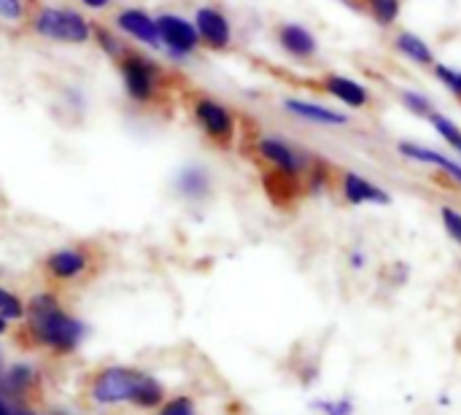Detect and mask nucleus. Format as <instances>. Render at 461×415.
<instances>
[{
  "instance_id": "1a4fd4ad",
  "label": "nucleus",
  "mask_w": 461,
  "mask_h": 415,
  "mask_svg": "<svg viewBox=\"0 0 461 415\" xmlns=\"http://www.w3.org/2000/svg\"><path fill=\"white\" fill-rule=\"evenodd\" d=\"M192 22L197 27V35H200L203 49L216 51V54H224V51L232 49L235 30H232L230 16L219 5H200L194 11V19Z\"/></svg>"
},
{
  "instance_id": "cd10ccee",
  "label": "nucleus",
  "mask_w": 461,
  "mask_h": 415,
  "mask_svg": "<svg viewBox=\"0 0 461 415\" xmlns=\"http://www.w3.org/2000/svg\"><path fill=\"white\" fill-rule=\"evenodd\" d=\"M5 381H8L11 389H22V386H27V383L32 381V373H30L27 367H14V370L5 375Z\"/></svg>"
},
{
  "instance_id": "72a5a7b5",
  "label": "nucleus",
  "mask_w": 461,
  "mask_h": 415,
  "mask_svg": "<svg viewBox=\"0 0 461 415\" xmlns=\"http://www.w3.org/2000/svg\"><path fill=\"white\" fill-rule=\"evenodd\" d=\"M11 415H32V413H30V410H14Z\"/></svg>"
},
{
  "instance_id": "c756f323",
  "label": "nucleus",
  "mask_w": 461,
  "mask_h": 415,
  "mask_svg": "<svg viewBox=\"0 0 461 415\" xmlns=\"http://www.w3.org/2000/svg\"><path fill=\"white\" fill-rule=\"evenodd\" d=\"M84 8H89V11H108V8H113L116 5V0H78Z\"/></svg>"
},
{
  "instance_id": "6e6552de",
  "label": "nucleus",
  "mask_w": 461,
  "mask_h": 415,
  "mask_svg": "<svg viewBox=\"0 0 461 415\" xmlns=\"http://www.w3.org/2000/svg\"><path fill=\"white\" fill-rule=\"evenodd\" d=\"M113 27L127 41H135V43H140V46H146L151 51H162V38H159V27H157V16H151L146 8H140V5L116 8Z\"/></svg>"
},
{
  "instance_id": "b1692460",
  "label": "nucleus",
  "mask_w": 461,
  "mask_h": 415,
  "mask_svg": "<svg viewBox=\"0 0 461 415\" xmlns=\"http://www.w3.org/2000/svg\"><path fill=\"white\" fill-rule=\"evenodd\" d=\"M400 103H402L413 116H419L421 122H427V119L438 111L435 103H432V97L424 95V92H419V89H402V92H400Z\"/></svg>"
},
{
  "instance_id": "423d86ee",
  "label": "nucleus",
  "mask_w": 461,
  "mask_h": 415,
  "mask_svg": "<svg viewBox=\"0 0 461 415\" xmlns=\"http://www.w3.org/2000/svg\"><path fill=\"white\" fill-rule=\"evenodd\" d=\"M249 146H251L254 159L262 165V170H276V173H286L294 178H305L308 165L313 159L311 151H305L303 146H297L294 140L281 138V135L259 132L251 138Z\"/></svg>"
},
{
  "instance_id": "20e7f679",
  "label": "nucleus",
  "mask_w": 461,
  "mask_h": 415,
  "mask_svg": "<svg viewBox=\"0 0 461 415\" xmlns=\"http://www.w3.org/2000/svg\"><path fill=\"white\" fill-rule=\"evenodd\" d=\"M181 100L186 103L194 127L200 130V135L213 149H219V151H232L235 149L240 122H238V113L227 103H221L219 97H213L208 92H200V89L181 95Z\"/></svg>"
},
{
  "instance_id": "5701e85b",
  "label": "nucleus",
  "mask_w": 461,
  "mask_h": 415,
  "mask_svg": "<svg viewBox=\"0 0 461 415\" xmlns=\"http://www.w3.org/2000/svg\"><path fill=\"white\" fill-rule=\"evenodd\" d=\"M429 124H432V130L443 138V143H448L456 154H459L461 159V127L451 119V116H446V113H440V111H435L429 119H427Z\"/></svg>"
},
{
  "instance_id": "2eb2a0df",
  "label": "nucleus",
  "mask_w": 461,
  "mask_h": 415,
  "mask_svg": "<svg viewBox=\"0 0 461 415\" xmlns=\"http://www.w3.org/2000/svg\"><path fill=\"white\" fill-rule=\"evenodd\" d=\"M89 251L84 246H65L51 251L43 259V270L54 278V281H76L89 270Z\"/></svg>"
},
{
  "instance_id": "a211bd4d",
  "label": "nucleus",
  "mask_w": 461,
  "mask_h": 415,
  "mask_svg": "<svg viewBox=\"0 0 461 415\" xmlns=\"http://www.w3.org/2000/svg\"><path fill=\"white\" fill-rule=\"evenodd\" d=\"M392 43H394V49H397L405 59H411L413 65L432 68V65L438 62L432 46H429L421 35H416V32H411V30H397Z\"/></svg>"
},
{
  "instance_id": "393cba45",
  "label": "nucleus",
  "mask_w": 461,
  "mask_h": 415,
  "mask_svg": "<svg viewBox=\"0 0 461 415\" xmlns=\"http://www.w3.org/2000/svg\"><path fill=\"white\" fill-rule=\"evenodd\" d=\"M435 78L456 97L461 103V70L459 68H451V65H443V62H435Z\"/></svg>"
},
{
  "instance_id": "aec40b11",
  "label": "nucleus",
  "mask_w": 461,
  "mask_h": 415,
  "mask_svg": "<svg viewBox=\"0 0 461 415\" xmlns=\"http://www.w3.org/2000/svg\"><path fill=\"white\" fill-rule=\"evenodd\" d=\"M92 43H97V49H100L111 62L130 46V41H127L116 27H105V24H100V22H92Z\"/></svg>"
},
{
  "instance_id": "ddd939ff",
  "label": "nucleus",
  "mask_w": 461,
  "mask_h": 415,
  "mask_svg": "<svg viewBox=\"0 0 461 415\" xmlns=\"http://www.w3.org/2000/svg\"><path fill=\"white\" fill-rule=\"evenodd\" d=\"M173 189L181 200L200 205V203L211 200V194H213V173L200 162L184 165L173 178Z\"/></svg>"
},
{
  "instance_id": "7c9ffc66",
  "label": "nucleus",
  "mask_w": 461,
  "mask_h": 415,
  "mask_svg": "<svg viewBox=\"0 0 461 415\" xmlns=\"http://www.w3.org/2000/svg\"><path fill=\"white\" fill-rule=\"evenodd\" d=\"M351 267H354V270H362V267H365V254H362V251H354V254H351Z\"/></svg>"
},
{
  "instance_id": "473e14b6",
  "label": "nucleus",
  "mask_w": 461,
  "mask_h": 415,
  "mask_svg": "<svg viewBox=\"0 0 461 415\" xmlns=\"http://www.w3.org/2000/svg\"><path fill=\"white\" fill-rule=\"evenodd\" d=\"M5 329H8V321H5V319H3V316H0V335H3V332H5Z\"/></svg>"
},
{
  "instance_id": "2f4dec72",
  "label": "nucleus",
  "mask_w": 461,
  "mask_h": 415,
  "mask_svg": "<svg viewBox=\"0 0 461 415\" xmlns=\"http://www.w3.org/2000/svg\"><path fill=\"white\" fill-rule=\"evenodd\" d=\"M0 415H11V408H8V405H5L3 400H0Z\"/></svg>"
},
{
  "instance_id": "412c9836",
  "label": "nucleus",
  "mask_w": 461,
  "mask_h": 415,
  "mask_svg": "<svg viewBox=\"0 0 461 415\" xmlns=\"http://www.w3.org/2000/svg\"><path fill=\"white\" fill-rule=\"evenodd\" d=\"M30 0H0V30H24Z\"/></svg>"
},
{
  "instance_id": "39448f33",
  "label": "nucleus",
  "mask_w": 461,
  "mask_h": 415,
  "mask_svg": "<svg viewBox=\"0 0 461 415\" xmlns=\"http://www.w3.org/2000/svg\"><path fill=\"white\" fill-rule=\"evenodd\" d=\"M92 394L97 402L103 405H113V402H135L140 408H151L157 402H162V386L143 373L135 370H124V367H111L103 370L92 386Z\"/></svg>"
},
{
  "instance_id": "9b49d317",
  "label": "nucleus",
  "mask_w": 461,
  "mask_h": 415,
  "mask_svg": "<svg viewBox=\"0 0 461 415\" xmlns=\"http://www.w3.org/2000/svg\"><path fill=\"white\" fill-rule=\"evenodd\" d=\"M316 89H321L324 95L335 97L338 103H343L346 108H354V111H362L373 103V95L370 89L351 78V76H343V73H324L316 78Z\"/></svg>"
},
{
  "instance_id": "f3484780",
  "label": "nucleus",
  "mask_w": 461,
  "mask_h": 415,
  "mask_svg": "<svg viewBox=\"0 0 461 415\" xmlns=\"http://www.w3.org/2000/svg\"><path fill=\"white\" fill-rule=\"evenodd\" d=\"M262 186H265L267 197L276 205H281V208L297 203L305 194L303 178H294V176H286V173H276V170H262Z\"/></svg>"
},
{
  "instance_id": "f257e3e1",
  "label": "nucleus",
  "mask_w": 461,
  "mask_h": 415,
  "mask_svg": "<svg viewBox=\"0 0 461 415\" xmlns=\"http://www.w3.org/2000/svg\"><path fill=\"white\" fill-rule=\"evenodd\" d=\"M113 65H116L122 89L132 105L159 108V105L170 103L178 76H173L159 59H154L151 54H146L135 46H127L113 59Z\"/></svg>"
},
{
  "instance_id": "9d476101",
  "label": "nucleus",
  "mask_w": 461,
  "mask_h": 415,
  "mask_svg": "<svg viewBox=\"0 0 461 415\" xmlns=\"http://www.w3.org/2000/svg\"><path fill=\"white\" fill-rule=\"evenodd\" d=\"M338 189L348 205H381V208L392 205V194L381 184L370 181L357 170H343L338 176Z\"/></svg>"
},
{
  "instance_id": "6ab92c4d",
  "label": "nucleus",
  "mask_w": 461,
  "mask_h": 415,
  "mask_svg": "<svg viewBox=\"0 0 461 415\" xmlns=\"http://www.w3.org/2000/svg\"><path fill=\"white\" fill-rule=\"evenodd\" d=\"M303 184H305V194H321L330 186H335V167H332V162H327V159L313 154Z\"/></svg>"
},
{
  "instance_id": "0eeeda50",
  "label": "nucleus",
  "mask_w": 461,
  "mask_h": 415,
  "mask_svg": "<svg viewBox=\"0 0 461 415\" xmlns=\"http://www.w3.org/2000/svg\"><path fill=\"white\" fill-rule=\"evenodd\" d=\"M157 27H159V38H162V51H167L170 59H189L192 54H197L203 49L194 22L181 14L159 11Z\"/></svg>"
},
{
  "instance_id": "f03ea898",
  "label": "nucleus",
  "mask_w": 461,
  "mask_h": 415,
  "mask_svg": "<svg viewBox=\"0 0 461 415\" xmlns=\"http://www.w3.org/2000/svg\"><path fill=\"white\" fill-rule=\"evenodd\" d=\"M24 319H27V329L35 338V343H41L57 354L76 351L86 335V327L78 319H73L70 313H65L54 294H35L24 305Z\"/></svg>"
},
{
  "instance_id": "bb28decb",
  "label": "nucleus",
  "mask_w": 461,
  "mask_h": 415,
  "mask_svg": "<svg viewBox=\"0 0 461 415\" xmlns=\"http://www.w3.org/2000/svg\"><path fill=\"white\" fill-rule=\"evenodd\" d=\"M440 221H443V230L448 232V238L451 240H456L461 246V213L456 208H451V205H443L440 208Z\"/></svg>"
},
{
  "instance_id": "c85d7f7f",
  "label": "nucleus",
  "mask_w": 461,
  "mask_h": 415,
  "mask_svg": "<svg viewBox=\"0 0 461 415\" xmlns=\"http://www.w3.org/2000/svg\"><path fill=\"white\" fill-rule=\"evenodd\" d=\"M159 415H194V408L186 397H181V400H173Z\"/></svg>"
},
{
  "instance_id": "4be33fe9",
  "label": "nucleus",
  "mask_w": 461,
  "mask_h": 415,
  "mask_svg": "<svg viewBox=\"0 0 461 415\" xmlns=\"http://www.w3.org/2000/svg\"><path fill=\"white\" fill-rule=\"evenodd\" d=\"M367 14L381 27H394L402 14V0H362Z\"/></svg>"
},
{
  "instance_id": "a878e982",
  "label": "nucleus",
  "mask_w": 461,
  "mask_h": 415,
  "mask_svg": "<svg viewBox=\"0 0 461 415\" xmlns=\"http://www.w3.org/2000/svg\"><path fill=\"white\" fill-rule=\"evenodd\" d=\"M0 316L5 321H14V319H22L24 316V305L16 294H11L8 289L0 286Z\"/></svg>"
},
{
  "instance_id": "dca6fc26",
  "label": "nucleus",
  "mask_w": 461,
  "mask_h": 415,
  "mask_svg": "<svg viewBox=\"0 0 461 415\" xmlns=\"http://www.w3.org/2000/svg\"><path fill=\"white\" fill-rule=\"evenodd\" d=\"M397 154L405 157L408 162L435 167V170L443 173L451 184L461 186V159H451V157H446L443 151H435V149L421 146V143H413V140H400V143H397Z\"/></svg>"
},
{
  "instance_id": "4468645a",
  "label": "nucleus",
  "mask_w": 461,
  "mask_h": 415,
  "mask_svg": "<svg viewBox=\"0 0 461 415\" xmlns=\"http://www.w3.org/2000/svg\"><path fill=\"white\" fill-rule=\"evenodd\" d=\"M284 111L292 113L294 119H300L305 124H316V127H348L351 124L348 113L321 105L316 100H305V97H286Z\"/></svg>"
},
{
  "instance_id": "f8f14e48",
  "label": "nucleus",
  "mask_w": 461,
  "mask_h": 415,
  "mask_svg": "<svg viewBox=\"0 0 461 415\" xmlns=\"http://www.w3.org/2000/svg\"><path fill=\"white\" fill-rule=\"evenodd\" d=\"M276 43L281 46V51L297 62H311L319 54V38L313 35L311 27L300 24V22H281L276 27Z\"/></svg>"
},
{
  "instance_id": "7ed1b4c3",
  "label": "nucleus",
  "mask_w": 461,
  "mask_h": 415,
  "mask_svg": "<svg viewBox=\"0 0 461 415\" xmlns=\"http://www.w3.org/2000/svg\"><path fill=\"white\" fill-rule=\"evenodd\" d=\"M24 30L41 41L59 43V46L92 43V22L78 8H70V5L30 0V14H27Z\"/></svg>"
}]
</instances>
